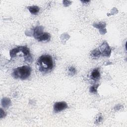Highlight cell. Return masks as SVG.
Listing matches in <instances>:
<instances>
[{"label":"cell","mask_w":127,"mask_h":127,"mask_svg":"<svg viewBox=\"0 0 127 127\" xmlns=\"http://www.w3.org/2000/svg\"><path fill=\"white\" fill-rule=\"evenodd\" d=\"M91 78L94 80H98L100 77V72L98 68H94L91 73Z\"/></svg>","instance_id":"5"},{"label":"cell","mask_w":127,"mask_h":127,"mask_svg":"<svg viewBox=\"0 0 127 127\" xmlns=\"http://www.w3.org/2000/svg\"><path fill=\"white\" fill-rule=\"evenodd\" d=\"M99 85L97 84V85H94L92 86H91L90 88V92H91V93H96L97 92V89L98 88V87Z\"/></svg>","instance_id":"11"},{"label":"cell","mask_w":127,"mask_h":127,"mask_svg":"<svg viewBox=\"0 0 127 127\" xmlns=\"http://www.w3.org/2000/svg\"><path fill=\"white\" fill-rule=\"evenodd\" d=\"M39 70L45 74L50 72L54 68V62L53 58L49 55L45 54L41 56L37 61Z\"/></svg>","instance_id":"1"},{"label":"cell","mask_w":127,"mask_h":127,"mask_svg":"<svg viewBox=\"0 0 127 127\" xmlns=\"http://www.w3.org/2000/svg\"><path fill=\"white\" fill-rule=\"evenodd\" d=\"M8 101H9V99H5V98L3 99L2 100V105L3 107H7L8 106V104L10 102L8 103Z\"/></svg>","instance_id":"12"},{"label":"cell","mask_w":127,"mask_h":127,"mask_svg":"<svg viewBox=\"0 0 127 127\" xmlns=\"http://www.w3.org/2000/svg\"><path fill=\"white\" fill-rule=\"evenodd\" d=\"M43 33V28L41 26H37L34 30L33 36L35 39H37L38 37Z\"/></svg>","instance_id":"7"},{"label":"cell","mask_w":127,"mask_h":127,"mask_svg":"<svg viewBox=\"0 0 127 127\" xmlns=\"http://www.w3.org/2000/svg\"><path fill=\"white\" fill-rule=\"evenodd\" d=\"M27 8L28 9L29 12L34 15L37 14L40 10V8L36 5H33V6H30L27 7Z\"/></svg>","instance_id":"8"},{"label":"cell","mask_w":127,"mask_h":127,"mask_svg":"<svg viewBox=\"0 0 127 127\" xmlns=\"http://www.w3.org/2000/svg\"><path fill=\"white\" fill-rule=\"evenodd\" d=\"M67 71H68V74L69 75H72V76L74 75L76 73V68L72 66H70L68 67Z\"/></svg>","instance_id":"10"},{"label":"cell","mask_w":127,"mask_h":127,"mask_svg":"<svg viewBox=\"0 0 127 127\" xmlns=\"http://www.w3.org/2000/svg\"><path fill=\"white\" fill-rule=\"evenodd\" d=\"M100 55L101 53L100 50L98 49H95L91 52L90 56L94 58H98L100 56Z\"/></svg>","instance_id":"9"},{"label":"cell","mask_w":127,"mask_h":127,"mask_svg":"<svg viewBox=\"0 0 127 127\" xmlns=\"http://www.w3.org/2000/svg\"><path fill=\"white\" fill-rule=\"evenodd\" d=\"M67 105L66 102L62 101V102H58L54 104V110L55 112L58 113L60 112L63 110H64L66 108H67Z\"/></svg>","instance_id":"4"},{"label":"cell","mask_w":127,"mask_h":127,"mask_svg":"<svg viewBox=\"0 0 127 127\" xmlns=\"http://www.w3.org/2000/svg\"><path fill=\"white\" fill-rule=\"evenodd\" d=\"M100 51L101 55L103 56H109L111 54V50L106 42H104L100 47Z\"/></svg>","instance_id":"3"},{"label":"cell","mask_w":127,"mask_h":127,"mask_svg":"<svg viewBox=\"0 0 127 127\" xmlns=\"http://www.w3.org/2000/svg\"><path fill=\"white\" fill-rule=\"evenodd\" d=\"M31 72V67L28 65H23L15 68L12 73L13 76L16 79H26L28 78Z\"/></svg>","instance_id":"2"},{"label":"cell","mask_w":127,"mask_h":127,"mask_svg":"<svg viewBox=\"0 0 127 127\" xmlns=\"http://www.w3.org/2000/svg\"><path fill=\"white\" fill-rule=\"evenodd\" d=\"M50 34L48 33L45 32L41 34L37 40H38V41L40 42H47L50 40Z\"/></svg>","instance_id":"6"}]
</instances>
